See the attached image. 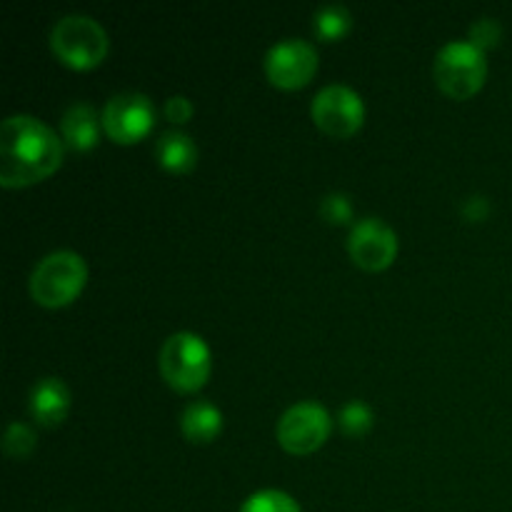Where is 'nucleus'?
Segmentation results:
<instances>
[{"mask_svg":"<svg viewBox=\"0 0 512 512\" xmlns=\"http://www.w3.org/2000/svg\"><path fill=\"white\" fill-rule=\"evenodd\" d=\"M155 108L148 95L120 93L103 110V130L113 143L133 145L153 130Z\"/></svg>","mask_w":512,"mask_h":512,"instance_id":"nucleus-8","label":"nucleus"},{"mask_svg":"<svg viewBox=\"0 0 512 512\" xmlns=\"http://www.w3.org/2000/svg\"><path fill=\"white\" fill-rule=\"evenodd\" d=\"M500 38H503V28H500L498 20L480 18L475 20L473 28H470L468 43H473L475 48H480L485 53V50L495 48V45L500 43Z\"/></svg>","mask_w":512,"mask_h":512,"instance_id":"nucleus-20","label":"nucleus"},{"mask_svg":"<svg viewBox=\"0 0 512 512\" xmlns=\"http://www.w3.org/2000/svg\"><path fill=\"white\" fill-rule=\"evenodd\" d=\"M373 410H370L368 403L363 400H350V403L343 405L340 410V428H343L345 435L350 438H360V435L368 433L373 428Z\"/></svg>","mask_w":512,"mask_h":512,"instance_id":"nucleus-17","label":"nucleus"},{"mask_svg":"<svg viewBox=\"0 0 512 512\" xmlns=\"http://www.w3.org/2000/svg\"><path fill=\"white\" fill-rule=\"evenodd\" d=\"M315 70H318V53L305 40H280L265 55V73L270 83L280 90L303 88L313 80Z\"/></svg>","mask_w":512,"mask_h":512,"instance_id":"nucleus-9","label":"nucleus"},{"mask_svg":"<svg viewBox=\"0 0 512 512\" xmlns=\"http://www.w3.org/2000/svg\"><path fill=\"white\" fill-rule=\"evenodd\" d=\"M88 268L73 250H55L35 265L30 275V295L43 308H65L85 288Z\"/></svg>","mask_w":512,"mask_h":512,"instance_id":"nucleus-2","label":"nucleus"},{"mask_svg":"<svg viewBox=\"0 0 512 512\" xmlns=\"http://www.w3.org/2000/svg\"><path fill=\"white\" fill-rule=\"evenodd\" d=\"M435 83L448 98L468 100L485 85V53L468 40H450L435 55Z\"/></svg>","mask_w":512,"mask_h":512,"instance_id":"nucleus-4","label":"nucleus"},{"mask_svg":"<svg viewBox=\"0 0 512 512\" xmlns=\"http://www.w3.org/2000/svg\"><path fill=\"white\" fill-rule=\"evenodd\" d=\"M70 390L60 378H43L30 393V413L45 428H55L68 418Z\"/></svg>","mask_w":512,"mask_h":512,"instance_id":"nucleus-11","label":"nucleus"},{"mask_svg":"<svg viewBox=\"0 0 512 512\" xmlns=\"http://www.w3.org/2000/svg\"><path fill=\"white\" fill-rule=\"evenodd\" d=\"M348 250L358 268L368 270V273H380V270L390 268L398 255V235L383 220L365 218L350 230Z\"/></svg>","mask_w":512,"mask_h":512,"instance_id":"nucleus-10","label":"nucleus"},{"mask_svg":"<svg viewBox=\"0 0 512 512\" xmlns=\"http://www.w3.org/2000/svg\"><path fill=\"white\" fill-rule=\"evenodd\" d=\"M350 28H353V15H350V10L345 5H325V8H320L315 13L313 30L325 43H335V40L345 38L350 33Z\"/></svg>","mask_w":512,"mask_h":512,"instance_id":"nucleus-15","label":"nucleus"},{"mask_svg":"<svg viewBox=\"0 0 512 512\" xmlns=\"http://www.w3.org/2000/svg\"><path fill=\"white\" fill-rule=\"evenodd\" d=\"M63 163L58 135L33 115H10L0 128V185L28 188L50 178Z\"/></svg>","mask_w":512,"mask_h":512,"instance_id":"nucleus-1","label":"nucleus"},{"mask_svg":"<svg viewBox=\"0 0 512 512\" xmlns=\"http://www.w3.org/2000/svg\"><path fill=\"white\" fill-rule=\"evenodd\" d=\"M3 450L8 458L25 460L33 455L35 450V433L25 423H10L8 433H5Z\"/></svg>","mask_w":512,"mask_h":512,"instance_id":"nucleus-18","label":"nucleus"},{"mask_svg":"<svg viewBox=\"0 0 512 512\" xmlns=\"http://www.w3.org/2000/svg\"><path fill=\"white\" fill-rule=\"evenodd\" d=\"M63 138L65 143L70 145L78 153H85V150H93L98 145L100 135V123L98 113L93 110V105L88 103H75L65 110L63 115Z\"/></svg>","mask_w":512,"mask_h":512,"instance_id":"nucleus-12","label":"nucleus"},{"mask_svg":"<svg viewBox=\"0 0 512 512\" xmlns=\"http://www.w3.org/2000/svg\"><path fill=\"white\" fill-rule=\"evenodd\" d=\"M320 215L330 225H348L353 220V203H350V198L345 193H330L320 203Z\"/></svg>","mask_w":512,"mask_h":512,"instance_id":"nucleus-19","label":"nucleus"},{"mask_svg":"<svg viewBox=\"0 0 512 512\" xmlns=\"http://www.w3.org/2000/svg\"><path fill=\"white\" fill-rule=\"evenodd\" d=\"M158 368L165 383L178 393H198L210 378V350L195 333H175L163 343Z\"/></svg>","mask_w":512,"mask_h":512,"instance_id":"nucleus-3","label":"nucleus"},{"mask_svg":"<svg viewBox=\"0 0 512 512\" xmlns=\"http://www.w3.org/2000/svg\"><path fill=\"white\" fill-rule=\"evenodd\" d=\"M313 123L335 140L353 138L365 120L363 98L348 85H328L313 100Z\"/></svg>","mask_w":512,"mask_h":512,"instance_id":"nucleus-6","label":"nucleus"},{"mask_svg":"<svg viewBox=\"0 0 512 512\" xmlns=\"http://www.w3.org/2000/svg\"><path fill=\"white\" fill-rule=\"evenodd\" d=\"M193 113V103H190L185 95H173V98H168V103H165V118L175 125L188 123V120L193 118Z\"/></svg>","mask_w":512,"mask_h":512,"instance_id":"nucleus-21","label":"nucleus"},{"mask_svg":"<svg viewBox=\"0 0 512 512\" xmlns=\"http://www.w3.org/2000/svg\"><path fill=\"white\" fill-rule=\"evenodd\" d=\"M155 155H158L160 165L170 173H190L198 163V148H195L193 138L185 133H178V130H168L158 138V145H155Z\"/></svg>","mask_w":512,"mask_h":512,"instance_id":"nucleus-14","label":"nucleus"},{"mask_svg":"<svg viewBox=\"0 0 512 512\" xmlns=\"http://www.w3.org/2000/svg\"><path fill=\"white\" fill-rule=\"evenodd\" d=\"M488 213H490L488 200L478 198V195H475V198H470L468 203L463 205V215L468 220H473V223H478V220H485V218H488Z\"/></svg>","mask_w":512,"mask_h":512,"instance_id":"nucleus-22","label":"nucleus"},{"mask_svg":"<svg viewBox=\"0 0 512 512\" xmlns=\"http://www.w3.org/2000/svg\"><path fill=\"white\" fill-rule=\"evenodd\" d=\"M333 430L328 410L318 403H298L278 420V443L290 455H310L323 448Z\"/></svg>","mask_w":512,"mask_h":512,"instance_id":"nucleus-7","label":"nucleus"},{"mask_svg":"<svg viewBox=\"0 0 512 512\" xmlns=\"http://www.w3.org/2000/svg\"><path fill=\"white\" fill-rule=\"evenodd\" d=\"M50 48L73 70H90L108 55V35L88 15H65L50 33Z\"/></svg>","mask_w":512,"mask_h":512,"instance_id":"nucleus-5","label":"nucleus"},{"mask_svg":"<svg viewBox=\"0 0 512 512\" xmlns=\"http://www.w3.org/2000/svg\"><path fill=\"white\" fill-rule=\"evenodd\" d=\"M180 430L193 445H208L223 430V413L208 400H195L183 410Z\"/></svg>","mask_w":512,"mask_h":512,"instance_id":"nucleus-13","label":"nucleus"},{"mask_svg":"<svg viewBox=\"0 0 512 512\" xmlns=\"http://www.w3.org/2000/svg\"><path fill=\"white\" fill-rule=\"evenodd\" d=\"M240 512H303L300 505L283 490H260L243 503Z\"/></svg>","mask_w":512,"mask_h":512,"instance_id":"nucleus-16","label":"nucleus"}]
</instances>
